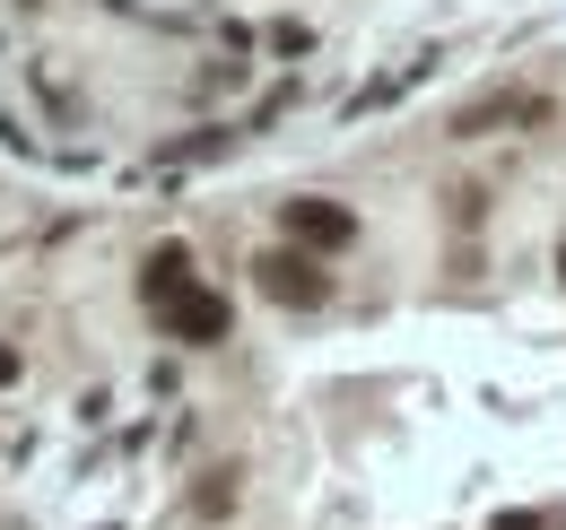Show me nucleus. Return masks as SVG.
Instances as JSON below:
<instances>
[{"label":"nucleus","instance_id":"nucleus-5","mask_svg":"<svg viewBox=\"0 0 566 530\" xmlns=\"http://www.w3.org/2000/svg\"><path fill=\"white\" fill-rule=\"evenodd\" d=\"M505 114H532V105H523V96H489V105H462V114H453V139H480L489 123H505Z\"/></svg>","mask_w":566,"mask_h":530},{"label":"nucleus","instance_id":"nucleus-2","mask_svg":"<svg viewBox=\"0 0 566 530\" xmlns=\"http://www.w3.org/2000/svg\"><path fill=\"white\" fill-rule=\"evenodd\" d=\"M280 226H287V244L296 253H340V244H357V218L340 209V200H280Z\"/></svg>","mask_w":566,"mask_h":530},{"label":"nucleus","instance_id":"nucleus-4","mask_svg":"<svg viewBox=\"0 0 566 530\" xmlns=\"http://www.w3.org/2000/svg\"><path fill=\"white\" fill-rule=\"evenodd\" d=\"M184 287H192V253H184V244H157V253L140 262V296L148 305H175Z\"/></svg>","mask_w":566,"mask_h":530},{"label":"nucleus","instance_id":"nucleus-6","mask_svg":"<svg viewBox=\"0 0 566 530\" xmlns=\"http://www.w3.org/2000/svg\"><path fill=\"white\" fill-rule=\"evenodd\" d=\"M192 505H201V513H227V505H235V487H227V469H210V487H201Z\"/></svg>","mask_w":566,"mask_h":530},{"label":"nucleus","instance_id":"nucleus-1","mask_svg":"<svg viewBox=\"0 0 566 530\" xmlns=\"http://www.w3.org/2000/svg\"><path fill=\"white\" fill-rule=\"evenodd\" d=\"M253 287H262L271 305H287V314H314V305L332 296V278L314 269V253H296V244H287V253H262V262H253Z\"/></svg>","mask_w":566,"mask_h":530},{"label":"nucleus","instance_id":"nucleus-8","mask_svg":"<svg viewBox=\"0 0 566 530\" xmlns=\"http://www.w3.org/2000/svg\"><path fill=\"white\" fill-rule=\"evenodd\" d=\"M496 530H541V513H496Z\"/></svg>","mask_w":566,"mask_h":530},{"label":"nucleus","instance_id":"nucleus-7","mask_svg":"<svg viewBox=\"0 0 566 530\" xmlns=\"http://www.w3.org/2000/svg\"><path fill=\"white\" fill-rule=\"evenodd\" d=\"M9 383H18V348L0 339V392H9Z\"/></svg>","mask_w":566,"mask_h":530},{"label":"nucleus","instance_id":"nucleus-9","mask_svg":"<svg viewBox=\"0 0 566 530\" xmlns=\"http://www.w3.org/2000/svg\"><path fill=\"white\" fill-rule=\"evenodd\" d=\"M558 269H566V244H558Z\"/></svg>","mask_w":566,"mask_h":530},{"label":"nucleus","instance_id":"nucleus-3","mask_svg":"<svg viewBox=\"0 0 566 530\" xmlns=\"http://www.w3.org/2000/svg\"><path fill=\"white\" fill-rule=\"evenodd\" d=\"M157 322H166L175 339H192V348H218L235 314H227V296H218V287H201V278H192V287H184L175 305H157Z\"/></svg>","mask_w":566,"mask_h":530}]
</instances>
